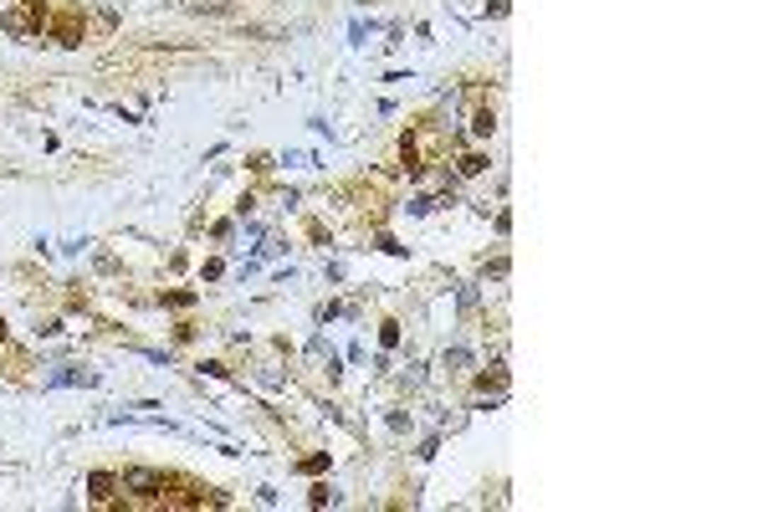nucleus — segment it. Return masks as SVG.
<instances>
[{
    "instance_id": "nucleus-1",
    "label": "nucleus",
    "mask_w": 768,
    "mask_h": 512,
    "mask_svg": "<svg viewBox=\"0 0 768 512\" xmlns=\"http://www.w3.org/2000/svg\"><path fill=\"white\" fill-rule=\"evenodd\" d=\"M123 487H139V492H149V487H164L159 472H123Z\"/></svg>"
},
{
    "instance_id": "nucleus-2",
    "label": "nucleus",
    "mask_w": 768,
    "mask_h": 512,
    "mask_svg": "<svg viewBox=\"0 0 768 512\" xmlns=\"http://www.w3.org/2000/svg\"><path fill=\"white\" fill-rule=\"evenodd\" d=\"M471 128H476V134H492V113H487V108H481V113L471 118Z\"/></svg>"
}]
</instances>
